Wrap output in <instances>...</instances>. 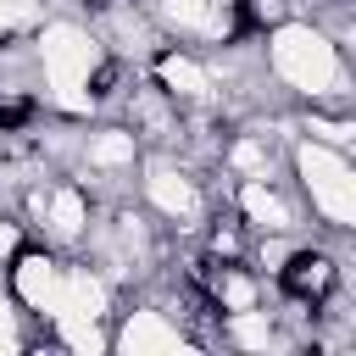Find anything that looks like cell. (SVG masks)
I'll return each mask as SVG.
<instances>
[{
  "label": "cell",
  "instance_id": "obj_10",
  "mask_svg": "<svg viewBox=\"0 0 356 356\" xmlns=\"http://www.w3.org/2000/svg\"><path fill=\"white\" fill-rule=\"evenodd\" d=\"M200 350V339L161 306L134 300L122 312H111V356H184Z\"/></svg>",
  "mask_w": 356,
  "mask_h": 356
},
{
  "label": "cell",
  "instance_id": "obj_4",
  "mask_svg": "<svg viewBox=\"0 0 356 356\" xmlns=\"http://www.w3.org/2000/svg\"><path fill=\"white\" fill-rule=\"evenodd\" d=\"M134 178H139V206H145L167 234H178V239H184V234H200V222L217 211L200 167H195L189 156H178V150L145 145Z\"/></svg>",
  "mask_w": 356,
  "mask_h": 356
},
{
  "label": "cell",
  "instance_id": "obj_12",
  "mask_svg": "<svg viewBox=\"0 0 356 356\" xmlns=\"http://www.w3.org/2000/svg\"><path fill=\"white\" fill-rule=\"evenodd\" d=\"M345 278H350V267L339 261V250H328L323 239H300L295 250H289V261H284V273L273 278L284 295H295V300H306V306H323L334 289H345Z\"/></svg>",
  "mask_w": 356,
  "mask_h": 356
},
{
  "label": "cell",
  "instance_id": "obj_11",
  "mask_svg": "<svg viewBox=\"0 0 356 356\" xmlns=\"http://www.w3.org/2000/svg\"><path fill=\"white\" fill-rule=\"evenodd\" d=\"M61 267H67V256L50 250V245H39V239H28V245L6 261V289H11V300H17L33 323H44V312L56 306Z\"/></svg>",
  "mask_w": 356,
  "mask_h": 356
},
{
  "label": "cell",
  "instance_id": "obj_2",
  "mask_svg": "<svg viewBox=\"0 0 356 356\" xmlns=\"http://www.w3.org/2000/svg\"><path fill=\"white\" fill-rule=\"evenodd\" d=\"M33 95L56 122H89L95 117V67L106 61V44L89 22L78 17H39L33 44Z\"/></svg>",
  "mask_w": 356,
  "mask_h": 356
},
{
  "label": "cell",
  "instance_id": "obj_1",
  "mask_svg": "<svg viewBox=\"0 0 356 356\" xmlns=\"http://www.w3.org/2000/svg\"><path fill=\"white\" fill-rule=\"evenodd\" d=\"M261 72L295 106H350V95H356L350 56L312 17H295V11L267 22V33H261Z\"/></svg>",
  "mask_w": 356,
  "mask_h": 356
},
{
  "label": "cell",
  "instance_id": "obj_15",
  "mask_svg": "<svg viewBox=\"0 0 356 356\" xmlns=\"http://www.w3.org/2000/svg\"><path fill=\"white\" fill-rule=\"evenodd\" d=\"M295 134L350 150L356 145V111L350 106H295Z\"/></svg>",
  "mask_w": 356,
  "mask_h": 356
},
{
  "label": "cell",
  "instance_id": "obj_18",
  "mask_svg": "<svg viewBox=\"0 0 356 356\" xmlns=\"http://www.w3.org/2000/svg\"><path fill=\"white\" fill-rule=\"evenodd\" d=\"M39 17H44V0H0V44L33 33Z\"/></svg>",
  "mask_w": 356,
  "mask_h": 356
},
{
  "label": "cell",
  "instance_id": "obj_5",
  "mask_svg": "<svg viewBox=\"0 0 356 356\" xmlns=\"http://www.w3.org/2000/svg\"><path fill=\"white\" fill-rule=\"evenodd\" d=\"M139 134L122 122V117H106V122H83L78 128V150H72V178H83L95 195L100 189H122L128 178H134V167H139Z\"/></svg>",
  "mask_w": 356,
  "mask_h": 356
},
{
  "label": "cell",
  "instance_id": "obj_3",
  "mask_svg": "<svg viewBox=\"0 0 356 356\" xmlns=\"http://www.w3.org/2000/svg\"><path fill=\"white\" fill-rule=\"evenodd\" d=\"M284 167H289V184H295L312 228L356 234V161H350V150L289 134L284 139Z\"/></svg>",
  "mask_w": 356,
  "mask_h": 356
},
{
  "label": "cell",
  "instance_id": "obj_16",
  "mask_svg": "<svg viewBox=\"0 0 356 356\" xmlns=\"http://www.w3.org/2000/svg\"><path fill=\"white\" fill-rule=\"evenodd\" d=\"M200 250H206L211 261H245V250H250V228H245L234 211H211V217L200 222Z\"/></svg>",
  "mask_w": 356,
  "mask_h": 356
},
{
  "label": "cell",
  "instance_id": "obj_8",
  "mask_svg": "<svg viewBox=\"0 0 356 356\" xmlns=\"http://www.w3.org/2000/svg\"><path fill=\"white\" fill-rule=\"evenodd\" d=\"M95 217H100V195H95L83 178L67 172V178H50V184H44V206H39V217H33V234H39V245L72 256V250H83Z\"/></svg>",
  "mask_w": 356,
  "mask_h": 356
},
{
  "label": "cell",
  "instance_id": "obj_13",
  "mask_svg": "<svg viewBox=\"0 0 356 356\" xmlns=\"http://www.w3.org/2000/svg\"><path fill=\"white\" fill-rule=\"evenodd\" d=\"M122 122L139 134V145L184 150V106H178L167 89H156L150 78L128 83V95H122Z\"/></svg>",
  "mask_w": 356,
  "mask_h": 356
},
{
  "label": "cell",
  "instance_id": "obj_19",
  "mask_svg": "<svg viewBox=\"0 0 356 356\" xmlns=\"http://www.w3.org/2000/svg\"><path fill=\"white\" fill-rule=\"evenodd\" d=\"M28 239H33V234H28V222H22L17 211H0V267H6Z\"/></svg>",
  "mask_w": 356,
  "mask_h": 356
},
{
  "label": "cell",
  "instance_id": "obj_17",
  "mask_svg": "<svg viewBox=\"0 0 356 356\" xmlns=\"http://www.w3.org/2000/svg\"><path fill=\"white\" fill-rule=\"evenodd\" d=\"M28 323H33V317H28V312L11 300V289L0 284V350H28V345H33Z\"/></svg>",
  "mask_w": 356,
  "mask_h": 356
},
{
  "label": "cell",
  "instance_id": "obj_14",
  "mask_svg": "<svg viewBox=\"0 0 356 356\" xmlns=\"http://www.w3.org/2000/svg\"><path fill=\"white\" fill-rule=\"evenodd\" d=\"M217 339L234 345V350H256V356H284V350H295V334H289L284 317L267 312V306L222 312V317H217Z\"/></svg>",
  "mask_w": 356,
  "mask_h": 356
},
{
  "label": "cell",
  "instance_id": "obj_7",
  "mask_svg": "<svg viewBox=\"0 0 356 356\" xmlns=\"http://www.w3.org/2000/svg\"><path fill=\"white\" fill-rule=\"evenodd\" d=\"M145 78H150L156 89H167L184 111H217V100H222L217 61H211L206 50H195V44H178V39H167V44L145 61Z\"/></svg>",
  "mask_w": 356,
  "mask_h": 356
},
{
  "label": "cell",
  "instance_id": "obj_6",
  "mask_svg": "<svg viewBox=\"0 0 356 356\" xmlns=\"http://www.w3.org/2000/svg\"><path fill=\"white\" fill-rule=\"evenodd\" d=\"M228 211L250 234H312V217L289 178H228Z\"/></svg>",
  "mask_w": 356,
  "mask_h": 356
},
{
  "label": "cell",
  "instance_id": "obj_9",
  "mask_svg": "<svg viewBox=\"0 0 356 356\" xmlns=\"http://www.w3.org/2000/svg\"><path fill=\"white\" fill-rule=\"evenodd\" d=\"M145 6H150L156 28H161L167 39L195 44V50H222V44H234L239 17H245L239 0H145Z\"/></svg>",
  "mask_w": 356,
  "mask_h": 356
}]
</instances>
